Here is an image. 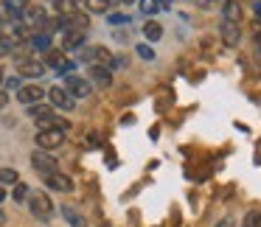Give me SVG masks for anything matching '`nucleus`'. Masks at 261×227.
I'll return each instance as SVG.
<instances>
[{"label": "nucleus", "instance_id": "obj_1", "mask_svg": "<svg viewBox=\"0 0 261 227\" xmlns=\"http://www.w3.org/2000/svg\"><path fill=\"white\" fill-rule=\"evenodd\" d=\"M29 208H31V213L37 216L40 221H48L54 216V202L48 199V193H29Z\"/></svg>", "mask_w": 261, "mask_h": 227}, {"label": "nucleus", "instance_id": "obj_2", "mask_svg": "<svg viewBox=\"0 0 261 227\" xmlns=\"http://www.w3.org/2000/svg\"><path fill=\"white\" fill-rule=\"evenodd\" d=\"M82 59H85V62H90L93 68H107V70L115 65L113 53H110L107 48H87V51L82 53Z\"/></svg>", "mask_w": 261, "mask_h": 227}, {"label": "nucleus", "instance_id": "obj_3", "mask_svg": "<svg viewBox=\"0 0 261 227\" xmlns=\"http://www.w3.org/2000/svg\"><path fill=\"white\" fill-rule=\"evenodd\" d=\"M62 143H65V132L62 129H40V135H37V146H40L42 152L59 149Z\"/></svg>", "mask_w": 261, "mask_h": 227}, {"label": "nucleus", "instance_id": "obj_4", "mask_svg": "<svg viewBox=\"0 0 261 227\" xmlns=\"http://www.w3.org/2000/svg\"><path fill=\"white\" fill-rule=\"evenodd\" d=\"M45 65L51 70H57L59 76H70V70L76 68L73 62H70L68 56H65V53H59V51H48V56H45Z\"/></svg>", "mask_w": 261, "mask_h": 227}, {"label": "nucleus", "instance_id": "obj_5", "mask_svg": "<svg viewBox=\"0 0 261 227\" xmlns=\"http://www.w3.org/2000/svg\"><path fill=\"white\" fill-rule=\"evenodd\" d=\"M31 165H34V168L40 171L42 177L57 174V160H54L48 152H42V149H40V152H34V154H31Z\"/></svg>", "mask_w": 261, "mask_h": 227}, {"label": "nucleus", "instance_id": "obj_6", "mask_svg": "<svg viewBox=\"0 0 261 227\" xmlns=\"http://www.w3.org/2000/svg\"><path fill=\"white\" fill-rule=\"evenodd\" d=\"M65 90L73 98H87L93 93V87H90V81L82 79V76H68V79H65Z\"/></svg>", "mask_w": 261, "mask_h": 227}, {"label": "nucleus", "instance_id": "obj_7", "mask_svg": "<svg viewBox=\"0 0 261 227\" xmlns=\"http://www.w3.org/2000/svg\"><path fill=\"white\" fill-rule=\"evenodd\" d=\"M48 98H51V104H54V107L68 109V112L76 107V98L70 96V93L65 90V87H51V90H48Z\"/></svg>", "mask_w": 261, "mask_h": 227}, {"label": "nucleus", "instance_id": "obj_8", "mask_svg": "<svg viewBox=\"0 0 261 227\" xmlns=\"http://www.w3.org/2000/svg\"><path fill=\"white\" fill-rule=\"evenodd\" d=\"M219 34H222V42H225L227 48H239V40H242V31H239V25H236V23H227V20H222Z\"/></svg>", "mask_w": 261, "mask_h": 227}, {"label": "nucleus", "instance_id": "obj_9", "mask_svg": "<svg viewBox=\"0 0 261 227\" xmlns=\"http://www.w3.org/2000/svg\"><path fill=\"white\" fill-rule=\"evenodd\" d=\"M42 96H45V90H42V87H37V84H25V87H20L17 90V98L23 104H40L42 101Z\"/></svg>", "mask_w": 261, "mask_h": 227}, {"label": "nucleus", "instance_id": "obj_10", "mask_svg": "<svg viewBox=\"0 0 261 227\" xmlns=\"http://www.w3.org/2000/svg\"><path fill=\"white\" fill-rule=\"evenodd\" d=\"M45 182H48V188H54V191H62V193H70L73 191V180L70 177H65V174H48L45 177Z\"/></svg>", "mask_w": 261, "mask_h": 227}, {"label": "nucleus", "instance_id": "obj_11", "mask_svg": "<svg viewBox=\"0 0 261 227\" xmlns=\"http://www.w3.org/2000/svg\"><path fill=\"white\" fill-rule=\"evenodd\" d=\"M222 20H227V23H242V6H239L236 0H225L222 3Z\"/></svg>", "mask_w": 261, "mask_h": 227}, {"label": "nucleus", "instance_id": "obj_12", "mask_svg": "<svg viewBox=\"0 0 261 227\" xmlns=\"http://www.w3.org/2000/svg\"><path fill=\"white\" fill-rule=\"evenodd\" d=\"M20 73L29 76V79H37V76L45 73V65L37 62V59H23V62H20Z\"/></svg>", "mask_w": 261, "mask_h": 227}, {"label": "nucleus", "instance_id": "obj_13", "mask_svg": "<svg viewBox=\"0 0 261 227\" xmlns=\"http://www.w3.org/2000/svg\"><path fill=\"white\" fill-rule=\"evenodd\" d=\"M23 17H25V23L34 25V29H42V25H45V12H42L40 6H25Z\"/></svg>", "mask_w": 261, "mask_h": 227}, {"label": "nucleus", "instance_id": "obj_14", "mask_svg": "<svg viewBox=\"0 0 261 227\" xmlns=\"http://www.w3.org/2000/svg\"><path fill=\"white\" fill-rule=\"evenodd\" d=\"M62 216H65V221H68L70 227H87L85 216H82L73 205H62Z\"/></svg>", "mask_w": 261, "mask_h": 227}, {"label": "nucleus", "instance_id": "obj_15", "mask_svg": "<svg viewBox=\"0 0 261 227\" xmlns=\"http://www.w3.org/2000/svg\"><path fill=\"white\" fill-rule=\"evenodd\" d=\"M79 45H85V31H76V29L65 31V42H62L65 51H73V48H79Z\"/></svg>", "mask_w": 261, "mask_h": 227}, {"label": "nucleus", "instance_id": "obj_16", "mask_svg": "<svg viewBox=\"0 0 261 227\" xmlns=\"http://www.w3.org/2000/svg\"><path fill=\"white\" fill-rule=\"evenodd\" d=\"M143 37H146L149 42H158L160 37H163V25H160L158 20H149V23L143 25Z\"/></svg>", "mask_w": 261, "mask_h": 227}, {"label": "nucleus", "instance_id": "obj_17", "mask_svg": "<svg viewBox=\"0 0 261 227\" xmlns=\"http://www.w3.org/2000/svg\"><path fill=\"white\" fill-rule=\"evenodd\" d=\"M90 76H93V81L101 84V87H110V81H113V76H110L107 68H90Z\"/></svg>", "mask_w": 261, "mask_h": 227}, {"label": "nucleus", "instance_id": "obj_18", "mask_svg": "<svg viewBox=\"0 0 261 227\" xmlns=\"http://www.w3.org/2000/svg\"><path fill=\"white\" fill-rule=\"evenodd\" d=\"M29 115H31L34 121H42V118H48V115H54V109L45 107V104H31V107H29Z\"/></svg>", "mask_w": 261, "mask_h": 227}, {"label": "nucleus", "instance_id": "obj_19", "mask_svg": "<svg viewBox=\"0 0 261 227\" xmlns=\"http://www.w3.org/2000/svg\"><path fill=\"white\" fill-rule=\"evenodd\" d=\"M85 6H87V12H93V14H104L110 9V0H85Z\"/></svg>", "mask_w": 261, "mask_h": 227}, {"label": "nucleus", "instance_id": "obj_20", "mask_svg": "<svg viewBox=\"0 0 261 227\" xmlns=\"http://www.w3.org/2000/svg\"><path fill=\"white\" fill-rule=\"evenodd\" d=\"M20 182V174L14 168H0V185H14Z\"/></svg>", "mask_w": 261, "mask_h": 227}, {"label": "nucleus", "instance_id": "obj_21", "mask_svg": "<svg viewBox=\"0 0 261 227\" xmlns=\"http://www.w3.org/2000/svg\"><path fill=\"white\" fill-rule=\"evenodd\" d=\"M57 12L62 14V17L76 14V0H57Z\"/></svg>", "mask_w": 261, "mask_h": 227}, {"label": "nucleus", "instance_id": "obj_22", "mask_svg": "<svg viewBox=\"0 0 261 227\" xmlns=\"http://www.w3.org/2000/svg\"><path fill=\"white\" fill-rule=\"evenodd\" d=\"M31 45L40 48V51H48V48H51V37H48L45 31H42V34H34L31 37Z\"/></svg>", "mask_w": 261, "mask_h": 227}, {"label": "nucleus", "instance_id": "obj_23", "mask_svg": "<svg viewBox=\"0 0 261 227\" xmlns=\"http://www.w3.org/2000/svg\"><path fill=\"white\" fill-rule=\"evenodd\" d=\"M242 227H261V210H247Z\"/></svg>", "mask_w": 261, "mask_h": 227}, {"label": "nucleus", "instance_id": "obj_24", "mask_svg": "<svg viewBox=\"0 0 261 227\" xmlns=\"http://www.w3.org/2000/svg\"><path fill=\"white\" fill-rule=\"evenodd\" d=\"M12 196H14V202H25V199H29V185H25V182H14Z\"/></svg>", "mask_w": 261, "mask_h": 227}, {"label": "nucleus", "instance_id": "obj_25", "mask_svg": "<svg viewBox=\"0 0 261 227\" xmlns=\"http://www.w3.org/2000/svg\"><path fill=\"white\" fill-rule=\"evenodd\" d=\"M12 51H14V40H12V37H6V34H0V59L9 56Z\"/></svg>", "mask_w": 261, "mask_h": 227}, {"label": "nucleus", "instance_id": "obj_26", "mask_svg": "<svg viewBox=\"0 0 261 227\" xmlns=\"http://www.w3.org/2000/svg\"><path fill=\"white\" fill-rule=\"evenodd\" d=\"M141 12L143 14H158L160 12V0H141Z\"/></svg>", "mask_w": 261, "mask_h": 227}, {"label": "nucleus", "instance_id": "obj_27", "mask_svg": "<svg viewBox=\"0 0 261 227\" xmlns=\"http://www.w3.org/2000/svg\"><path fill=\"white\" fill-rule=\"evenodd\" d=\"M138 53H141L143 59H154V51L146 45V42H143V45H138Z\"/></svg>", "mask_w": 261, "mask_h": 227}, {"label": "nucleus", "instance_id": "obj_28", "mask_svg": "<svg viewBox=\"0 0 261 227\" xmlns=\"http://www.w3.org/2000/svg\"><path fill=\"white\" fill-rule=\"evenodd\" d=\"M6 87H9V90H20V79H17V76H12V79H6Z\"/></svg>", "mask_w": 261, "mask_h": 227}, {"label": "nucleus", "instance_id": "obj_29", "mask_svg": "<svg viewBox=\"0 0 261 227\" xmlns=\"http://www.w3.org/2000/svg\"><path fill=\"white\" fill-rule=\"evenodd\" d=\"M110 23L118 25V23H126V14H110Z\"/></svg>", "mask_w": 261, "mask_h": 227}, {"label": "nucleus", "instance_id": "obj_30", "mask_svg": "<svg viewBox=\"0 0 261 227\" xmlns=\"http://www.w3.org/2000/svg\"><path fill=\"white\" fill-rule=\"evenodd\" d=\"M6 104H9V93L0 90V109H6Z\"/></svg>", "mask_w": 261, "mask_h": 227}, {"label": "nucleus", "instance_id": "obj_31", "mask_svg": "<svg viewBox=\"0 0 261 227\" xmlns=\"http://www.w3.org/2000/svg\"><path fill=\"white\" fill-rule=\"evenodd\" d=\"M253 42H255V48L261 51V29H255V34H253Z\"/></svg>", "mask_w": 261, "mask_h": 227}, {"label": "nucleus", "instance_id": "obj_32", "mask_svg": "<svg viewBox=\"0 0 261 227\" xmlns=\"http://www.w3.org/2000/svg\"><path fill=\"white\" fill-rule=\"evenodd\" d=\"M12 6H17V9H25V6H29V0H12Z\"/></svg>", "mask_w": 261, "mask_h": 227}, {"label": "nucleus", "instance_id": "obj_33", "mask_svg": "<svg viewBox=\"0 0 261 227\" xmlns=\"http://www.w3.org/2000/svg\"><path fill=\"white\" fill-rule=\"evenodd\" d=\"M160 9H171V0H160Z\"/></svg>", "mask_w": 261, "mask_h": 227}, {"label": "nucleus", "instance_id": "obj_34", "mask_svg": "<svg viewBox=\"0 0 261 227\" xmlns=\"http://www.w3.org/2000/svg\"><path fill=\"white\" fill-rule=\"evenodd\" d=\"M0 227H6V213L0 210Z\"/></svg>", "mask_w": 261, "mask_h": 227}, {"label": "nucleus", "instance_id": "obj_35", "mask_svg": "<svg viewBox=\"0 0 261 227\" xmlns=\"http://www.w3.org/2000/svg\"><path fill=\"white\" fill-rule=\"evenodd\" d=\"M3 199H6V188L0 185V202H3Z\"/></svg>", "mask_w": 261, "mask_h": 227}, {"label": "nucleus", "instance_id": "obj_36", "mask_svg": "<svg viewBox=\"0 0 261 227\" xmlns=\"http://www.w3.org/2000/svg\"><path fill=\"white\" fill-rule=\"evenodd\" d=\"M255 14H258V17H261V0H258V3H255Z\"/></svg>", "mask_w": 261, "mask_h": 227}, {"label": "nucleus", "instance_id": "obj_37", "mask_svg": "<svg viewBox=\"0 0 261 227\" xmlns=\"http://www.w3.org/2000/svg\"><path fill=\"white\" fill-rule=\"evenodd\" d=\"M121 3H135V0H121Z\"/></svg>", "mask_w": 261, "mask_h": 227}, {"label": "nucleus", "instance_id": "obj_38", "mask_svg": "<svg viewBox=\"0 0 261 227\" xmlns=\"http://www.w3.org/2000/svg\"><path fill=\"white\" fill-rule=\"evenodd\" d=\"M0 81H3V70H0Z\"/></svg>", "mask_w": 261, "mask_h": 227}, {"label": "nucleus", "instance_id": "obj_39", "mask_svg": "<svg viewBox=\"0 0 261 227\" xmlns=\"http://www.w3.org/2000/svg\"><path fill=\"white\" fill-rule=\"evenodd\" d=\"M202 3H214V0H202Z\"/></svg>", "mask_w": 261, "mask_h": 227}]
</instances>
